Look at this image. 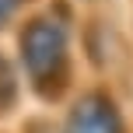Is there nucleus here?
<instances>
[{"label": "nucleus", "instance_id": "obj_1", "mask_svg": "<svg viewBox=\"0 0 133 133\" xmlns=\"http://www.w3.org/2000/svg\"><path fill=\"white\" fill-rule=\"evenodd\" d=\"M66 60H70V32L60 18H32L21 32V63L28 77L42 91H56L66 77Z\"/></svg>", "mask_w": 133, "mask_h": 133}, {"label": "nucleus", "instance_id": "obj_2", "mask_svg": "<svg viewBox=\"0 0 133 133\" xmlns=\"http://www.w3.org/2000/svg\"><path fill=\"white\" fill-rule=\"evenodd\" d=\"M66 133H123V123H119V112L109 98L88 95L70 109Z\"/></svg>", "mask_w": 133, "mask_h": 133}, {"label": "nucleus", "instance_id": "obj_3", "mask_svg": "<svg viewBox=\"0 0 133 133\" xmlns=\"http://www.w3.org/2000/svg\"><path fill=\"white\" fill-rule=\"evenodd\" d=\"M11 95H14V74L7 70L4 60H0V105H7V102H11Z\"/></svg>", "mask_w": 133, "mask_h": 133}, {"label": "nucleus", "instance_id": "obj_4", "mask_svg": "<svg viewBox=\"0 0 133 133\" xmlns=\"http://www.w3.org/2000/svg\"><path fill=\"white\" fill-rule=\"evenodd\" d=\"M21 4H25V0H0V28H4L7 21L21 11Z\"/></svg>", "mask_w": 133, "mask_h": 133}]
</instances>
